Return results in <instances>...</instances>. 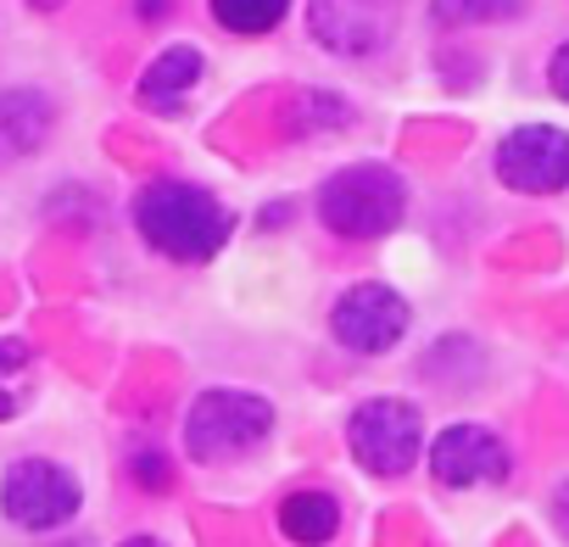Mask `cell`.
Here are the masks:
<instances>
[{"instance_id": "6da1fadb", "label": "cell", "mask_w": 569, "mask_h": 547, "mask_svg": "<svg viewBox=\"0 0 569 547\" xmlns=\"http://www.w3.org/2000/svg\"><path fill=\"white\" fill-rule=\"evenodd\" d=\"M134 223L157 251L184 257V262H201V257L223 251V240H229V212L218 207V196H207L201 185H184V179L146 185L134 196Z\"/></svg>"}, {"instance_id": "7a4b0ae2", "label": "cell", "mask_w": 569, "mask_h": 547, "mask_svg": "<svg viewBox=\"0 0 569 547\" xmlns=\"http://www.w3.org/2000/svg\"><path fill=\"white\" fill-rule=\"evenodd\" d=\"M402 207H408V190L391 168L380 162H358V168H341L325 190H319V218L347 235V240H375V235H391L402 223Z\"/></svg>"}, {"instance_id": "3957f363", "label": "cell", "mask_w": 569, "mask_h": 547, "mask_svg": "<svg viewBox=\"0 0 569 547\" xmlns=\"http://www.w3.org/2000/svg\"><path fill=\"white\" fill-rule=\"evenodd\" d=\"M273 430V408L246 391H207L184 414V447L196 464H234L251 447H262Z\"/></svg>"}, {"instance_id": "277c9868", "label": "cell", "mask_w": 569, "mask_h": 547, "mask_svg": "<svg viewBox=\"0 0 569 547\" xmlns=\"http://www.w3.org/2000/svg\"><path fill=\"white\" fill-rule=\"evenodd\" d=\"M352 452H358V464L369 469V475H380V480H391V475H408L413 469V458H419V447H425V419H419V408L413 402H402V397H375V402H363L358 414H352Z\"/></svg>"}, {"instance_id": "5b68a950", "label": "cell", "mask_w": 569, "mask_h": 547, "mask_svg": "<svg viewBox=\"0 0 569 547\" xmlns=\"http://www.w3.org/2000/svg\"><path fill=\"white\" fill-rule=\"evenodd\" d=\"M79 480L51 464V458H23L7 469V486H0V508H7L12 525L23 530H57L79 514Z\"/></svg>"}, {"instance_id": "8992f818", "label": "cell", "mask_w": 569, "mask_h": 547, "mask_svg": "<svg viewBox=\"0 0 569 547\" xmlns=\"http://www.w3.org/2000/svg\"><path fill=\"white\" fill-rule=\"evenodd\" d=\"M497 179L519 196H552L569 185V135L552 123H525L497 146Z\"/></svg>"}, {"instance_id": "52a82bcc", "label": "cell", "mask_w": 569, "mask_h": 547, "mask_svg": "<svg viewBox=\"0 0 569 547\" xmlns=\"http://www.w3.org/2000/svg\"><path fill=\"white\" fill-rule=\"evenodd\" d=\"M330 325H336L341 347H352V352H363V358H380V352H391V347L402 341V330H408V302H402L391 286H352V291L336 302Z\"/></svg>"}, {"instance_id": "ba28073f", "label": "cell", "mask_w": 569, "mask_h": 547, "mask_svg": "<svg viewBox=\"0 0 569 547\" xmlns=\"http://www.w3.org/2000/svg\"><path fill=\"white\" fill-rule=\"evenodd\" d=\"M430 469L441 486H486L508 475V447L486 425H447L430 447Z\"/></svg>"}, {"instance_id": "9c48e42d", "label": "cell", "mask_w": 569, "mask_h": 547, "mask_svg": "<svg viewBox=\"0 0 569 547\" xmlns=\"http://www.w3.org/2000/svg\"><path fill=\"white\" fill-rule=\"evenodd\" d=\"M201 73H207L201 51H196V46H173V51H162V57L146 68L140 101L157 107V112H179V101H190V90L201 84Z\"/></svg>"}, {"instance_id": "30bf717a", "label": "cell", "mask_w": 569, "mask_h": 547, "mask_svg": "<svg viewBox=\"0 0 569 547\" xmlns=\"http://www.w3.org/2000/svg\"><path fill=\"white\" fill-rule=\"evenodd\" d=\"M319 46H330L336 57H369L380 46V23L375 12H358V7H336V0H319V7L308 12Z\"/></svg>"}, {"instance_id": "8fae6325", "label": "cell", "mask_w": 569, "mask_h": 547, "mask_svg": "<svg viewBox=\"0 0 569 547\" xmlns=\"http://www.w3.org/2000/svg\"><path fill=\"white\" fill-rule=\"evenodd\" d=\"M279 530L302 547H325L341 530V503L330 491H291L279 503Z\"/></svg>"}, {"instance_id": "7c38bea8", "label": "cell", "mask_w": 569, "mask_h": 547, "mask_svg": "<svg viewBox=\"0 0 569 547\" xmlns=\"http://www.w3.org/2000/svg\"><path fill=\"white\" fill-rule=\"evenodd\" d=\"M46 101L40 96H0V151H29L46 135Z\"/></svg>"}, {"instance_id": "4fadbf2b", "label": "cell", "mask_w": 569, "mask_h": 547, "mask_svg": "<svg viewBox=\"0 0 569 547\" xmlns=\"http://www.w3.org/2000/svg\"><path fill=\"white\" fill-rule=\"evenodd\" d=\"M212 18L234 34H268L284 18V0H218Z\"/></svg>"}, {"instance_id": "5bb4252c", "label": "cell", "mask_w": 569, "mask_h": 547, "mask_svg": "<svg viewBox=\"0 0 569 547\" xmlns=\"http://www.w3.org/2000/svg\"><path fill=\"white\" fill-rule=\"evenodd\" d=\"M129 469H140V480H146L151 491H168V464H162L157 452H134V458H129Z\"/></svg>"}, {"instance_id": "9a60e30c", "label": "cell", "mask_w": 569, "mask_h": 547, "mask_svg": "<svg viewBox=\"0 0 569 547\" xmlns=\"http://www.w3.org/2000/svg\"><path fill=\"white\" fill-rule=\"evenodd\" d=\"M547 84H552V96H563V101H569V46H558V51H552V62H547Z\"/></svg>"}, {"instance_id": "2e32d148", "label": "cell", "mask_w": 569, "mask_h": 547, "mask_svg": "<svg viewBox=\"0 0 569 547\" xmlns=\"http://www.w3.org/2000/svg\"><path fill=\"white\" fill-rule=\"evenodd\" d=\"M23 364H29V347H23V341H0V375L23 369Z\"/></svg>"}, {"instance_id": "e0dca14e", "label": "cell", "mask_w": 569, "mask_h": 547, "mask_svg": "<svg viewBox=\"0 0 569 547\" xmlns=\"http://www.w3.org/2000/svg\"><path fill=\"white\" fill-rule=\"evenodd\" d=\"M558 530L569 536V486H563V497H558Z\"/></svg>"}, {"instance_id": "ac0fdd59", "label": "cell", "mask_w": 569, "mask_h": 547, "mask_svg": "<svg viewBox=\"0 0 569 547\" xmlns=\"http://www.w3.org/2000/svg\"><path fill=\"white\" fill-rule=\"evenodd\" d=\"M123 547H162L157 536H134V541H123Z\"/></svg>"}, {"instance_id": "d6986e66", "label": "cell", "mask_w": 569, "mask_h": 547, "mask_svg": "<svg viewBox=\"0 0 569 547\" xmlns=\"http://www.w3.org/2000/svg\"><path fill=\"white\" fill-rule=\"evenodd\" d=\"M12 408H18V402H12V397H0V414H12Z\"/></svg>"}]
</instances>
